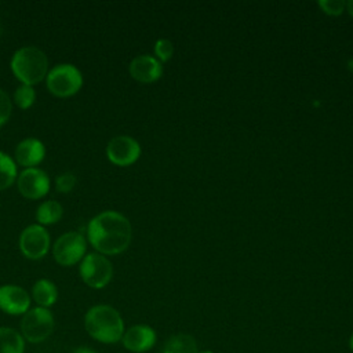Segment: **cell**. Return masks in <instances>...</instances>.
Segmentation results:
<instances>
[{
    "mask_svg": "<svg viewBox=\"0 0 353 353\" xmlns=\"http://www.w3.org/2000/svg\"><path fill=\"white\" fill-rule=\"evenodd\" d=\"M130 221L117 211H103L95 215L87 226L90 244L102 255H116L125 251L131 243Z\"/></svg>",
    "mask_w": 353,
    "mask_h": 353,
    "instance_id": "6da1fadb",
    "label": "cell"
},
{
    "mask_svg": "<svg viewBox=\"0 0 353 353\" xmlns=\"http://www.w3.org/2000/svg\"><path fill=\"white\" fill-rule=\"evenodd\" d=\"M84 328L91 338L102 343H114L123 338L124 321L109 305H95L84 316Z\"/></svg>",
    "mask_w": 353,
    "mask_h": 353,
    "instance_id": "7a4b0ae2",
    "label": "cell"
},
{
    "mask_svg": "<svg viewBox=\"0 0 353 353\" xmlns=\"http://www.w3.org/2000/svg\"><path fill=\"white\" fill-rule=\"evenodd\" d=\"M10 66L21 84L32 87L47 77L48 73V59L46 54L33 46L17 50L11 58Z\"/></svg>",
    "mask_w": 353,
    "mask_h": 353,
    "instance_id": "3957f363",
    "label": "cell"
},
{
    "mask_svg": "<svg viewBox=\"0 0 353 353\" xmlns=\"http://www.w3.org/2000/svg\"><path fill=\"white\" fill-rule=\"evenodd\" d=\"M50 92L59 98L74 95L83 85L81 72L72 63H59L54 66L46 77Z\"/></svg>",
    "mask_w": 353,
    "mask_h": 353,
    "instance_id": "277c9868",
    "label": "cell"
},
{
    "mask_svg": "<svg viewBox=\"0 0 353 353\" xmlns=\"http://www.w3.org/2000/svg\"><path fill=\"white\" fill-rule=\"evenodd\" d=\"M55 327L52 313L46 307L29 309L21 320V332L23 338L32 343H39L47 339Z\"/></svg>",
    "mask_w": 353,
    "mask_h": 353,
    "instance_id": "5b68a950",
    "label": "cell"
},
{
    "mask_svg": "<svg viewBox=\"0 0 353 353\" xmlns=\"http://www.w3.org/2000/svg\"><path fill=\"white\" fill-rule=\"evenodd\" d=\"M80 276L88 287L97 290L103 288L112 280L113 266L105 255L90 252L81 259Z\"/></svg>",
    "mask_w": 353,
    "mask_h": 353,
    "instance_id": "8992f818",
    "label": "cell"
},
{
    "mask_svg": "<svg viewBox=\"0 0 353 353\" xmlns=\"http://www.w3.org/2000/svg\"><path fill=\"white\" fill-rule=\"evenodd\" d=\"M87 240L79 232H68L57 239L52 256L61 266H73L85 256Z\"/></svg>",
    "mask_w": 353,
    "mask_h": 353,
    "instance_id": "52a82bcc",
    "label": "cell"
},
{
    "mask_svg": "<svg viewBox=\"0 0 353 353\" xmlns=\"http://www.w3.org/2000/svg\"><path fill=\"white\" fill-rule=\"evenodd\" d=\"M18 245L26 258L40 259L48 252L50 234L41 225H29L19 234Z\"/></svg>",
    "mask_w": 353,
    "mask_h": 353,
    "instance_id": "ba28073f",
    "label": "cell"
},
{
    "mask_svg": "<svg viewBox=\"0 0 353 353\" xmlns=\"http://www.w3.org/2000/svg\"><path fill=\"white\" fill-rule=\"evenodd\" d=\"M106 156L110 163L120 167H127L139 159L141 146L134 138L119 135L109 141L106 146Z\"/></svg>",
    "mask_w": 353,
    "mask_h": 353,
    "instance_id": "9c48e42d",
    "label": "cell"
},
{
    "mask_svg": "<svg viewBox=\"0 0 353 353\" xmlns=\"http://www.w3.org/2000/svg\"><path fill=\"white\" fill-rule=\"evenodd\" d=\"M17 185L19 193L29 199V200H37L44 197L50 190V178L47 172L43 170L33 167V168H25L18 176H17Z\"/></svg>",
    "mask_w": 353,
    "mask_h": 353,
    "instance_id": "30bf717a",
    "label": "cell"
},
{
    "mask_svg": "<svg viewBox=\"0 0 353 353\" xmlns=\"http://www.w3.org/2000/svg\"><path fill=\"white\" fill-rule=\"evenodd\" d=\"M0 309L8 314H25L30 309V295L19 285H1Z\"/></svg>",
    "mask_w": 353,
    "mask_h": 353,
    "instance_id": "8fae6325",
    "label": "cell"
},
{
    "mask_svg": "<svg viewBox=\"0 0 353 353\" xmlns=\"http://www.w3.org/2000/svg\"><path fill=\"white\" fill-rule=\"evenodd\" d=\"M121 341L127 350L134 353H142L153 347V345L156 343V332L149 325L137 324L124 331Z\"/></svg>",
    "mask_w": 353,
    "mask_h": 353,
    "instance_id": "7c38bea8",
    "label": "cell"
},
{
    "mask_svg": "<svg viewBox=\"0 0 353 353\" xmlns=\"http://www.w3.org/2000/svg\"><path fill=\"white\" fill-rule=\"evenodd\" d=\"M128 70L131 77L141 83H153L163 74L160 61L152 55H139L134 58L128 66Z\"/></svg>",
    "mask_w": 353,
    "mask_h": 353,
    "instance_id": "4fadbf2b",
    "label": "cell"
},
{
    "mask_svg": "<svg viewBox=\"0 0 353 353\" xmlns=\"http://www.w3.org/2000/svg\"><path fill=\"white\" fill-rule=\"evenodd\" d=\"M46 156V148L37 138H26L21 141L15 148L17 163L25 168H33L43 161Z\"/></svg>",
    "mask_w": 353,
    "mask_h": 353,
    "instance_id": "5bb4252c",
    "label": "cell"
},
{
    "mask_svg": "<svg viewBox=\"0 0 353 353\" xmlns=\"http://www.w3.org/2000/svg\"><path fill=\"white\" fill-rule=\"evenodd\" d=\"M33 301L40 306L48 309L52 306L58 299V290L57 285L48 279H40L33 284L32 288Z\"/></svg>",
    "mask_w": 353,
    "mask_h": 353,
    "instance_id": "9a60e30c",
    "label": "cell"
},
{
    "mask_svg": "<svg viewBox=\"0 0 353 353\" xmlns=\"http://www.w3.org/2000/svg\"><path fill=\"white\" fill-rule=\"evenodd\" d=\"M25 342L22 334L14 328L0 327V353H23Z\"/></svg>",
    "mask_w": 353,
    "mask_h": 353,
    "instance_id": "2e32d148",
    "label": "cell"
},
{
    "mask_svg": "<svg viewBox=\"0 0 353 353\" xmlns=\"http://www.w3.org/2000/svg\"><path fill=\"white\" fill-rule=\"evenodd\" d=\"M62 215H63V208L55 200H47L41 203L36 211V219L41 226L57 223L62 218Z\"/></svg>",
    "mask_w": 353,
    "mask_h": 353,
    "instance_id": "e0dca14e",
    "label": "cell"
},
{
    "mask_svg": "<svg viewBox=\"0 0 353 353\" xmlns=\"http://www.w3.org/2000/svg\"><path fill=\"white\" fill-rule=\"evenodd\" d=\"M163 353H197V345L190 335L176 334L168 338Z\"/></svg>",
    "mask_w": 353,
    "mask_h": 353,
    "instance_id": "ac0fdd59",
    "label": "cell"
},
{
    "mask_svg": "<svg viewBox=\"0 0 353 353\" xmlns=\"http://www.w3.org/2000/svg\"><path fill=\"white\" fill-rule=\"evenodd\" d=\"M17 176V165L14 160L7 153L0 152V190L10 188Z\"/></svg>",
    "mask_w": 353,
    "mask_h": 353,
    "instance_id": "d6986e66",
    "label": "cell"
},
{
    "mask_svg": "<svg viewBox=\"0 0 353 353\" xmlns=\"http://www.w3.org/2000/svg\"><path fill=\"white\" fill-rule=\"evenodd\" d=\"M36 99V92L32 85L21 84L14 91V102L19 109H29Z\"/></svg>",
    "mask_w": 353,
    "mask_h": 353,
    "instance_id": "ffe728a7",
    "label": "cell"
},
{
    "mask_svg": "<svg viewBox=\"0 0 353 353\" xmlns=\"http://www.w3.org/2000/svg\"><path fill=\"white\" fill-rule=\"evenodd\" d=\"M174 52L172 43L167 39H160L154 44V54L160 62H167Z\"/></svg>",
    "mask_w": 353,
    "mask_h": 353,
    "instance_id": "44dd1931",
    "label": "cell"
},
{
    "mask_svg": "<svg viewBox=\"0 0 353 353\" xmlns=\"http://www.w3.org/2000/svg\"><path fill=\"white\" fill-rule=\"evenodd\" d=\"M76 182H77V179H76L74 174H72V172H62L57 178L55 186H57L58 192L68 193V192H70L74 188Z\"/></svg>",
    "mask_w": 353,
    "mask_h": 353,
    "instance_id": "7402d4cb",
    "label": "cell"
},
{
    "mask_svg": "<svg viewBox=\"0 0 353 353\" xmlns=\"http://www.w3.org/2000/svg\"><path fill=\"white\" fill-rule=\"evenodd\" d=\"M11 112H12L11 99L7 95V92L0 88V127L8 121Z\"/></svg>",
    "mask_w": 353,
    "mask_h": 353,
    "instance_id": "603a6c76",
    "label": "cell"
},
{
    "mask_svg": "<svg viewBox=\"0 0 353 353\" xmlns=\"http://www.w3.org/2000/svg\"><path fill=\"white\" fill-rule=\"evenodd\" d=\"M319 6L328 15H341L346 7V3L339 0H320Z\"/></svg>",
    "mask_w": 353,
    "mask_h": 353,
    "instance_id": "cb8c5ba5",
    "label": "cell"
},
{
    "mask_svg": "<svg viewBox=\"0 0 353 353\" xmlns=\"http://www.w3.org/2000/svg\"><path fill=\"white\" fill-rule=\"evenodd\" d=\"M72 353H98V352H95V350H92L90 347H85V346H80V347L74 349Z\"/></svg>",
    "mask_w": 353,
    "mask_h": 353,
    "instance_id": "d4e9b609",
    "label": "cell"
},
{
    "mask_svg": "<svg viewBox=\"0 0 353 353\" xmlns=\"http://www.w3.org/2000/svg\"><path fill=\"white\" fill-rule=\"evenodd\" d=\"M346 8H347L349 14L353 17V0H350V1H347V3H346Z\"/></svg>",
    "mask_w": 353,
    "mask_h": 353,
    "instance_id": "484cf974",
    "label": "cell"
},
{
    "mask_svg": "<svg viewBox=\"0 0 353 353\" xmlns=\"http://www.w3.org/2000/svg\"><path fill=\"white\" fill-rule=\"evenodd\" d=\"M349 346H350V349L353 350V334H352V336H350V339H349Z\"/></svg>",
    "mask_w": 353,
    "mask_h": 353,
    "instance_id": "4316f807",
    "label": "cell"
},
{
    "mask_svg": "<svg viewBox=\"0 0 353 353\" xmlns=\"http://www.w3.org/2000/svg\"><path fill=\"white\" fill-rule=\"evenodd\" d=\"M200 353H214V352H211V350H205V352H200Z\"/></svg>",
    "mask_w": 353,
    "mask_h": 353,
    "instance_id": "83f0119b",
    "label": "cell"
}]
</instances>
